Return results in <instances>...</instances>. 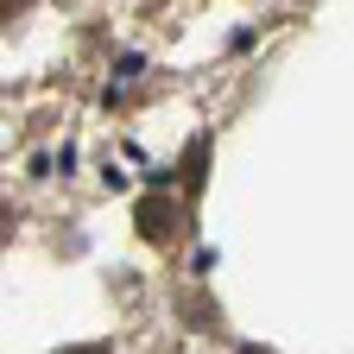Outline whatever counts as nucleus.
Here are the masks:
<instances>
[{
	"label": "nucleus",
	"instance_id": "nucleus-3",
	"mask_svg": "<svg viewBox=\"0 0 354 354\" xmlns=\"http://www.w3.org/2000/svg\"><path fill=\"white\" fill-rule=\"evenodd\" d=\"M241 354H272V348H241Z\"/></svg>",
	"mask_w": 354,
	"mask_h": 354
},
{
	"label": "nucleus",
	"instance_id": "nucleus-2",
	"mask_svg": "<svg viewBox=\"0 0 354 354\" xmlns=\"http://www.w3.org/2000/svg\"><path fill=\"white\" fill-rule=\"evenodd\" d=\"M70 354H108V348H102V342H82V348H70Z\"/></svg>",
	"mask_w": 354,
	"mask_h": 354
},
{
	"label": "nucleus",
	"instance_id": "nucleus-1",
	"mask_svg": "<svg viewBox=\"0 0 354 354\" xmlns=\"http://www.w3.org/2000/svg\"><path fill=\"white\" fill-rule=\"evenodd\" d=\"M133 221H140L146 241H177V228H184V209H177L171 196H140V209H133Z\"/></svg>",
	"mask_w": 354,
	"mask_h": 354
}]
</instances>
